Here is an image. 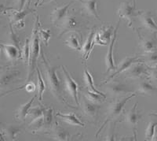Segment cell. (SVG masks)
Returning <instances> with one entry per match:
<instances>
[{
	"instance_id": "obj_28",
	"label": "cell",
	"mask_w": 157,
	"mask_h": 141,
	"mask_svg": "<svg viewBox=\"0 0 157 141\" xmlns=\"http://www.w3.org/2000/svg\"><path fill=\"white\" fill-rule=\"evenodd\" d=\"M84 80H85V82H86V87H87L88 89H90V91H94V92L95 93H98L99 95H104V96L107 97V95H106L105 94H104L102 91H99V90H98L95 88V86L94 85V80L93 77H92V75H91L90 73L86 69L84 70Z\"/></svg>"
},
{
	"instance_id": "obj_36",
	"label": "cell",
	"mask_w": 157,
	"mask_h": 141,
	"mask_svg": "<svg viewBox=\"0 0 157 141\" xmlns=\"http://www.w3.org/2000/svg\"><path fill=\"white\" fill-rule=\"evenodd\" d=\"M39 34L40 36V39L42 41L45 43L46 46H48V42L50 39V36H51V33H50V29H43L40 27L39 30Z\"/></svg>"
},
{
	"instance_id": "obj_34",
	"label": "cell",
	"mask_w": 157,
	"mask_h": 141,
	"mask_svg": "<svg viewBox=\"0 0 157 141\" xmlns=\"http://www.w3.org/2000/svg\"><path fill=\"white\" fill-rule=\"evenodd\" d=\"M144 57L143 62L147 63L148 66H154L157 65V52H148L142 54Z\"/></svg>"
},
{
	"instance_id": "obj_27",
	"label": "cell",
	"mask_w": 157,
	"mask_h": 141,
	"mask_svg": "<svg viewBox=\"0 0 157 141\" xmlns=\"http://www.w3.org/2000/svg\"><path fill=\"white\" fill-rule=\"evenodd\" d=\"M83 96L86 97L87 99H89L91 102L94 103H101L105 101V99H107L106 96H104V95H99L98 93H95L94 91H90V89H86L83 91Z\"/></svg>"
},
{
	"instance_id": "obj_8",
	"label": "cell",
	"mask_w": 157,
	"mask_h": 141,
	"mask_svg": "<svg viewBox=\"0 0 157 141\" xmlns=\"http://www.w3.org/2000/svg\"><path fill=\"white\" fill-rule=\"evenodd\" d=\"M148 70L149 66L143 63V62L134 63L124 72V77L130 79H138L143 77H148Z\"/></svg>"
},
{
	"instance_id": "obj_30",
	"label": "cell",
	"mask_w": 157,
	"mask_h": 141,
	"mask_svg": "<svg viewBox=\"0 0 157 141\" xmlns=\"http://www.w3.org/2000/svg\"><path fill=\"white\" fill-rule=\"evenodd\" d=\"M36 72H37V88H38V97H39V102L43 101V93H44L45 90H46V84H45L44 80H43V77H42V73L39 70V69L36 68Z\"/></svg>"
},
{
	"instance_id": "obj_23",
	"label": "cell",
	"mask_w": 157,
	"mask_h": 141,
	"mask_svg": "<svg viewBox=\"0 0 157 141\" xmlns=\"http://www.w3.org/2000/svg\"><path fill=\"white\" fill-rule=\"evenodd\" d=\"M95 33L94 29L90 31L89 36H88L87 39H86V43H84L83 46L82 47V58L84 60H86V59L89 58L90 54H91L92 50H93L94 46L95 45L94 43V36Z\"/></svg>"
},
{
	"instance_id": "obj_15",
	"label": "cell",
	"mask_w": 157,
	"mask_h": 141,
	"mask_svg": "<svg viewBox=\"0 0 157 141\" xmlns=\"http://www.w3.org/2000/svg\"><path fill=\"white\" fill-rule=\"evenodd\" d=\"M21 77V72L13 69L6 68V70H2L0 84L2 87L14 82Z\"/></svg>"
},
{
	"instance_id": "obj_6",
	"label": "cell",
	"mask_w": 157,
	"mask_h": 141,
	"mask_svg": "<svg viewBox=\"0 0 157 141\" xmlns=\"http://www.w3.org/2000/svg\"><path fill=\"white\" fill-rule=\"evenodd\" d=\"M143 62L142 58H140L138 56H128V57L125 58H123L121 62H120L119 66H116V69L112 75L109 76L105 80L102 84H101V85H103V84H107L109 81H110V80L115 77L116 76H117L118 74H120L121 73H124L126 70H128L130 68V66H132L133 64L137 62Z\"/></svg>"
},
{
	"instance_id": "obj_4",
	"label": "cell",
	"mask_w": 157,
	"mask_h": 141,
	"mask_svg": "<svg viewBox=\"0 0 157 141\" xmlns=\"http://www.w3.org/2000/svg\"><path fill=\"white\" fill-rule=\"evenodd\" d=\"M141 12L142 11L137 10L136 0H133V2L129 1L122 2L117 10V14L120 18L127 20L128 26L131 27L134 18L139 16Z\"/></svg>"
},
{
	"instance_id": "obj_35",
	"label": "cell",
	"mask_w": 157,
	"mask_h": 141,
	"mask_svg": "<svg viewBox=\"0 0 157 141\" xmlns=\"http://www.w3.org/2000/svg\"><path fill=\"white\" fill-rule=\"evenodd\" d=\"M157 125V122L152 121L148 123V126L145 130V138L146 140H153V138L155 136V127Z\"/></svg>"
},
{
	"instance_id": "obj_3",
	"label": "cell",
	"mask_w": 157,
	"mask_h": 141,
	"mask_svg": "<svg viewBox=\"0 0 157 141\" xmlns=\"http://www.w3.org/2000/svg\"><path fill=\"white\" fill-rule=\"evenodd\" d=\"M136 95H136V93H133L132 95H127V96L121 97V98L116 100V101H114V102H113L110 104V106H109V111H108L107 117H106L104 123L102 124L101 126L100 127L99 130H98V132H97L96 134L97 137H98V134L100 133L101 131L105 128V126L109 122H113L114 120L117 119L118 117L120 116L122 113H123V109H124V107H125L126 103L128 102L129 100H130L132 98L135 97Z\"/></svg>"
},
{
	"instance_id": "obj_40",
	"label": "cell",
	"mask_w": 157,
	"mask_h": 141,
	"mask_svg": "<svg viewBox=\"0 0 157 141\" xmlns=\"http://www.w3.org/2000/svg\"><path fill=\"white\" fill-rule=\"evenodd\" d=\"M94 43L95 44H98V45H101V46H105L106 43L103 40H101L100 38V36H99V33L98 32H96L95 33V36H94Z\"/></svg>"
},
{
	"instance_id": "obj_2",
	"label": "cell",
	"mask_w": 157,
	"mask_h": 141,
	"mask_svg": "<svg viewBox=\"0 0 157 141\" xmlns=\"http://www.w3.org/2000/svg\"><path fill=\"white\" fill-rule=\"evenodd\" d=\"M40 28L39 16H36V22L32 29V36L30 39V63L29 65V72H28L27 80L30 81L31 78L34 74L37 68V61L40 52V36L39 34V30Z\"/></svg>"
},
{
	"instance_id": "obj_22",
	"label": "cell",
	"mask_w": 157,
	"mask_h": 141,
	"mask_svg": "<svg viewBox=\"0 0 157 141\" xmlns=\"http://www.w3.org/2000/svg\"><path fill=\"white\" fill-rule=\"evenodd\" d=\"M137 93L145 96H152L157 94V88L147 80H142L138 84Z\"/></svg>"
},
{
	"instance_id": "obj_41",
	"label": "cell",
	"mask_w": 157,
	"mask_h": 141,
	"mask_svg": "<svg viewBox=\"0 0 157 141\" xmlns=\"http://www.w3.org/2000/svg\"><path fill=\"white\" fill-rule=\"evenodd\" d=\"M28 0H16L17 3L19 6V8H18V10H22L25 7V5L26 3Z\"/></svg>"
},
{
	"instance_id": "obj_20",
	"label": "cell",
	"mask_w": 157,
	"mask_h": 141,
	"mask_svg": "<svg viewBox=\"0 0 157 141\" xmlns=\"http://www.w3.org/2000/svg\"><path fill=\"white\" fill-rule=\"evenodd\" d=\"M138 17L141 25L145 29L152 32H157V24L154 21L153 16L151 13L142 11Z\"/></svg>"
},
{
	"instance_id": "obj_37",
	"label": "cell",
	"mask_w": 157,
	"mask_h": 141,
	"mask_svg": "<svg viewBox=\"0 0 157 141\" xmlns=\"http://www.w3.org/2000/svg\"><path fill=\"white\" fill-rule=\"evenodd\" d=\"M148 77L152 81L157 82V65L154 66H149Z\"/></svg>"
},
{
	"instance_id": "obj_33",
	"label": "cell",
	"mask_w": 157,
	"mask_h": 141,
	"mask_svg": "<svg viewBox=\"0 0 157 141\" xmlns=\"http://www.w3.org/2000/svg\"><path fill=\"white\" fill-rule=\"evenodd\" d=\"M30 55H31V50H30V39L28 38L25 40V43L24 44L23 48L21 50V58L23 59L24 62L29 66L30 63Z\"/></svg>"
},
{
	"instance_id": "obj_10",
	"label": "cell",
	"mask_w": 157,
	"mask_h": 141,
	"mask_svg": "<svg viewBox=\"0 0 157 141\" xmlns=\"http://www.w3.org/2000/svg\"><path fill=\"white\" fill-rule=\"evenodd\" d=\"M57 26L61 29V32L59 34V37H61L63 35L66 34L69 32H74L78 30L79 28V22L75 19L73 14H68L64 19L60 22Z\"/></svg>"
},
{
	"instance_id": "obj_16",
	"label": "cell",
	"mask_w": 157,
	"mask_h": 141,
	"mask_svg": "<svg viewBox=\"0 0 157 141\" xmlns=\"http://www.w3.org/2000/svg\"><path fill=\"white\" fill-rule=\"evenodd\" d=\"M82 107L84 115L90 118H97L100 111V106L90 101L85 96L82 97Z\"/></svg>"
},
{
	"instance_id": "obj_17",
	"label": "cell",
	"mask_w": 157,
	"mask_h": 141,
	"mask_svg": "<svg viewBox=\"0 0 157 141\" xmlns=\"http://www.w3.org/2000/svg\"><path fill=\"white\" fill-rule=\"evenodd\" d=\"M21 131V127L12 125H4L1 129V140H4L3 138L9 140H15Z\"/></svg>"
},
{
	"instance_id": "obj_13",
	"label": "cell",
	"mask_w": 157,
	"mask_h": 141,
	"mask_svg": "<svg viewBox=\"0 0 157 141\" xmlns=\"http://www.w3.org/2000/svg\"><path fill=\"white\" fill-rule=\"evenodd\" d=\"M1 47L3 51L6 58L10 62H16L19 58H21V50L18 46L12 43L1 44Z\"/></svg>"
},
{
	"instance_id": "obj_1",
	"label": "cell",
	"mask_w": 157,
	"mask_h": 141,
	"mask_svg": "<svg viewBox=\"0 0 157 141\" xmlns=\"http://www.w3.org/2000/svg\"><path fill=\"white\" fill-rule=\"evenodd\" d=\"M41 57L43 60V66L45 68V73H46V80H47V84L48 86L49 90L51 91V93L54 95V96L58 100L59 102L62 103L63 104L66 105L67 107L74 108L71 107L68 103L67 100H65L64 95H63V90L61 88V84L60 81V79L58 78L57 75V66H53L49 63L47 58L45 57L44 52L41 51Z\"/></svg>"
},
{
	"instance_id": "obj_24",
	"label": "cell",
	"mask_w": 157,
	"mask_h": 141,
	"mask_svg": "<svg viewBox=\"0 0 157 141\" xmlns=\"http://www.w3.org/2000/svg\"><path fill=\"white\" fill-rule=\"evenodd\" d=\"M37 97V95H35L34 96L32 97L29 102H27L26 103L22 104L21 107L18 108V110L16 112V118H17L19 121H25V119L26 118V117L29 115V113L30 111L31 108L32 107V103H34V100L36 99V98Z\"/></svg>"
},
{
	"instance_id": "obj_29",
	"label": "cell",
	"mask_w": 157,
	"mask_h": 141,
	"mask_svg": "<svg viewBox=\"0 0 157 141\" xmlns=\"http://www.w3.org/2000/svg\"><path fill=\"white\" fill-rule=\"evenodd\" d=\"M43 122H44V129H52L54 124V110L52 107L45 109L43 115Z\"/></svg>"
},
{
	"instance_id": "obj_5",
	"label": "cell",
	"mask_w": 157,
	"mask_h": 141,
	"mask_svg": "<svg viewBox=\"0 0 157 141\" xmlns=\"http://www.w3.org/2000/svg\"><path fill=\"white\" fill-rule=\"evenodd\" d=\"M35 11L33 9H30L29 6H27L26 9H23L22 10H6L9 19L10 21V24L14 25L17 29H22L25 27V18L29 14Z\"/></svg>"
},
{
	"instance_id": "obj_25",
	"label": "cell",
	"mask_w": 157,
	"mask_h": 141,
	"mask_svg": "<svg viewBox=\"0 0 157 141\" xmlns=\"http://www.w3.org/2000/svg\"><path fill=\"white\" fill-rule=\"evenodd\" d=\"M56 116L58 117L60 119L62 120L63 122H66L68 125L80 127L85 126V125L82 122H80V120L77 118L76 115L72 114V113H70V114H61L60 112H57L56 114Z\"/></svg>"
},
{
	"instance_id": "obj_19",
	"label": "cell",
	"mask_w": 157,
	"mask_h": 141,
	"mask_svg": "<svg viewBox=\"0 0 157 141\" xmlns=\"http://www.w3.org/2000/svg\"><path fill=\"white\" fill-rule=\"evenodd\" d=\"M136 32H137V36L139 37V46L142 49L143 51L145 53L156 51L157 39L155 38L146 39V38L143 37L138 31L137 30Z\"/></svg>"
},
{
	"instance_id": "obj_26",
	"label": "cell",
	"mask_w": 157,
	"mask_h": 141,
	"mask_svg": "<svg viewBox=\"0 0 157 141\" xmlns=\"http://www.w3.org/2000/svg\"><path fill=\"white\" fill-rule=\"evenodd\" d=\"M80 35L77 34V33H71L68 38L65 40V44L70 47V48L73 49V50H79L82 51V46L80 43Z\"/></svg>"
},
{
	"instance_id": "obj_42",
	"label": "cell",
	"mask_w": 157,
	"mask_h": 141,
	"mask_svg": "<svg viewBox=\"0 0 157 141\" xmlns=\"http://www.w3.org/2000/svg\"><path fill=\"white\" fill-rule=\"evenodd\" d=\"M57 2V0H37V2H36V6H38L39 4V6H42L43 4L49 3V2Z\"/></svg>"
},
{
	"instance_id": "obj_38",
	"label": "cell",
	"mask_w": 157,
	"mask_h": 141,
	"mask_svg": "<svg viewBox=\"0 0 157 141\" xmlns=\"http://www.w3.org/2000/svg\"><path fill=\"white\" fill-rule=\"evenodd\" d=\"M10 41L12 43V44L16 45L17 46H18L20 48V40L18 39L17 36L15 34L13 31V28H12V25H10Z\"/></svg>"
},
{
	"instance_id": "obj_31",
	"label": "cell",
	"mask_w": 157,
	"mask_h": 141,
	"mask_svg": "<svg viewBox=\"0 0 157 141\" xmlns=\"http://www.w3.org/2000/svg\"><path fill=\"white\" fill-rule=\"evenodd\" d=\"M114 28L112 25H109V26L103 27L100 30L99 36L101 40L103 41H111L112 37L113 36V32H114Z\"/></svg>"
},
{
	"instance_id": "obj_11",
	"label": "cell",
	"mask_w": 157,
	"mask_h": 141,
	"mask_svg": "<svg viewBox=\"0 0 157 141\" xmlns=\"http://www.w3.org/2000/svg\"><path fill=\"white\" fill-rule=\"evenodd\" d=\"M141 116L142 115L137 111V103L134 104L132 108H130L127 112H125V115H124L126 123L134 130L135 138L137 136V125L141 118Z\"/></svg>"
},
{
	"instance_id": "obj_21",
	"label": "cell",
	"mask_w": 157,
	"mask_h": 141,
	"mask_svg": "<svg viewBox=\"0 0 157 141\" xmlns=\"http://www.w3.org/2000/svg\"><path fill=\"white\" fill-rule=\"evenodd\" d=\"M47 134H49L52 137V139L59 141L69 140L72 137L68 131L65 130L64 129H63L62 127L57 125L52 127L51 133L47 132Z\"/></svg>"
},
{
	"instance_id": "obj_12",
	"label": "cell",
	"mask_w": 157,
	"mask_h": 141,
	"mask_svg": "<svg viewBox=\"0 0 157 141\" xmlns=\"http://www.w3.org/2000/svg\"><path fill=\"white\" fill-rule=\"evenodd\" d=\"M108 92L112 96L116 97V98H121V97H124L127 94H130L132 93V91L128 89L127 86H125L123 84L117 81H112V82H108L107 85Z\"/></svg>"
},
{
	"instance_id": "obj_39",
	"label": "cell",
	"mask_w": 157,
	"mask_h": 141,
	"mask_svg": "<svg viewBox=\"0 0 157 141\" xmlns=\"http://www.w3.org/2000/svg\"><path fill=\"white\" fill-rule=\"evenodd\" d=\"M36 84L33 82H29L27 84H25V91L28 93L34 92L36 90Z\"/></svg>"
},
{
	"instance_id": "obj_32",
	"label": "cell",
	"mask_w": 157,
	"mask_h": 141,
	"mask_svg": "<svg viewBox=\"0 0 157 141\" xmlns=\"http://www.w3.org/2000/svg\"><path fill=\"white\" fill-rule=\"evenodd\" d=\"M44 111L45 108H43V107H40V106H38V107H32L29 113V116L31 118V122H34L36 120L39 119L43 117L44 115Z\"/></svg>"
},
{
	"instance_id": "obj_9",
	"label": "cell",
	"mask_w": 157,
	"mask_h": 141,
	"mask_svg": "<svg viewBox=\"0 0 157 141\" xmlns=\"http://www.w3.org/2000/svg\"><path fill=\"white\" fill-rule=\"evenodd\" d=\"M120 21L118 22L117 25L115 28L114 32H113V36L111 39L110 43H109V50L108 53L106 54V58H105V65H106V73H109L110 71L113 70H116V66L115 64L114 58H113V49H114L115 43H116V39H117V32L119 29V26H120Z\"/></svg>"
},
{
	"instance_id": "obj_18",
	"label": "cell",
	"mask_w": 157,
	"mask_h": 141,
	"mask_svg": "<svg viewBox=\"0 0 157 141\" xmlns=\"http://www.w3.org/2000/svg\"><path fill=\"white\" fill-rule=\"evenodd\" d=\"M82 6V10L87 15L100 20L98 10V0H77Z\"/></svg>"
},
{
	"instance_id": "obj_14",
	"label": "cell",
	"mask_w": 157,
	"mask_h": 141,
	"mask_svg": "<svg viewBox=\"0 0 157 141\" xmlns=\"http://www.w3.org/2000/svg\"><path fill=\"white\" fill-rule=\"evenodd\" d=\"M72 3H73V1H71L65 5L55 8L52 11L51 21L53 25H58L60 22L68 14V9Z\"/></svg>"
},
{
	"instance_id": "obj_7",
	"label": "cell",
	"mask_w": 157,
	"mask_h": 141,
	"mask_svg": "<svg viewBox=\"0 0 157 141\" xmlns=\"http://www.w3.org/2000/svg\"><path fill=\"white\" fill-rule=\"evenodd\" d=\"M63 73L64 76V84L66 88L67 91L71 95V99L74 100V102L77 106L79 105L78 102V83L73 79V77L70 75V73L66 70L64 66H61Z\"/></svg>"
}]
</instances>
